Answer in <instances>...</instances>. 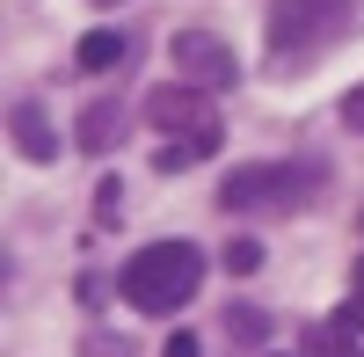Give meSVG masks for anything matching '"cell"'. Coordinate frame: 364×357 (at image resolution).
<instances>
[{
    "mask_svg": "<svg viewBox=\"0 0 364 357\" xmlns=\"http://www.w3.org/2000/svg\"><path fill=\"white\" fill-rule=\"evenodd\" d=\"M197 284H204V248L197 241H154V248H139L124 262V277H117L124 307H139V314H182L197 299Z\"/></svg>",
    "mask_w": 364,
    "mask_h": 357,
    "instance_id": "6da1fadb",
    "label": "cell"
},
{
    "mask_svg": "<svg viewBox=\"0 0 364 357\" xmlns=\"http://www.w3.org/2000/svg\"><path fill=\"white\" fill-rule=\"evenodd\" d=\"M328 190V161H255L219 183V212H306Z\"/></svg>",
    "mask_w": 364,
    "mask_h": 357,
    "instance_id": "7a4b0ae2",
    "label": "cell"
},
{
    "mask_svg": "<svg viewBox=\"0 0 364 357\" xmlns=\"http://www.w3.org/2000/svg\"><path fill=\"white\" fill-rule=\"evenodd\" d=\"M350 15H357V0H269L262 29H269V51L277 58H306L321 44H336L350 29Z\"/></svg>",
    "mask_w": 364,
    "mask_h": 357,
    "instance_id": "3957f363",
    "label": "cell"
},
{
    "mask_svg": "<svg viewBox=\"0 0 364 357\" xmlns=\"http://www.w3.org/2000/svg\"><path fill=\"white\" fill-rule=\"evenodd\" d=\"M168 51H175V66H182V80H190V87H211V95H219V87L240 80V58L211 37V29H175Z\"/></svg>",
    "mask_w": 364,
    "mask_h": 357,
    "instance_id": "277c9868",
    "label": "cell"
},
{
    "mask_svg": "<svg viewBox=\"0 0 364 357\" xmlns=\"http://www.w3.org/2000/svg\"><path fill=\"white\" fill-rule=\"evenodd\" d=\"M211 87H146V124H161V132H182V139H197V132H211L219 117H211Z\"/></svg>",
    "mask_w": 364,
    "mask_h": 357,
    "instance_id": "5b68a950",
    "label": "cell"
},
{
    "mask_svg": "<svg viewBox=\"0 0 364 357\" xmlns=\"http://www.w3.org/2000/svg\"><path fill=\"white\" fill-rule=\"evenodd\" d=\"M132 139V102H87L80 110V154H117Z\"/></svg>",
    "mask_w": 364,
    "mask_h": 357,
    "instance_id": "8992f818",
    "label": "cell"
},
{
    "mask_svg": "<svg viewBox=\"0 0 364 357\" xmlns=\"http://www.w3.org/2000/svg\"><path fill=\"white\" fill-rule=\"evenodd\" d=\"M8 139H15L37 168H44V161H58V132L44 124V110H37V102H15V110H8Z\"/></svg>",
    "mask_w": 364,
    "mask_h": 357,
    "instance_id": "52a82bcc",
    "label": "cell"
},
{
    "mask_svg": "<svg viewBox=\"0 0 364 357\" xmlns=\"http://www.w3.org/2000/svg\"><path fill=\"white\" fill-rule=\"evenodd\" d=\"M117 58H124V37H117V29H87V37L73 44V66L80 73H109Z\"/></svg>",
    "mask_w": 364,
    "mask_h": 357,
    "instance_id": "ba28073f",
    "label": "cell"
},
{
    "mask_svg": "<svg viewBox=\"0 0 364 357\" xmlns=\"http://www.w3.org/2000/svg\"><path fill=\"white\" fill-rule=\"evenodd\" d=\"M219 124H211V132H197V139H175L168 146V154H161V175H182V168H190V161H204V154H219Z\"/></svg>",
    "mask_w": 364,
    "mask_h": 357,
    "instance_id": "9c48e42d",
    "label": "cell"
},
{
    "mask_svg": "<svg viewBox=\"0 0 364 357\" xmlns=\"http://www.w3.org/2000/svg\"><path fill=\"white\" fill-rule=\"evenodd\" d=\"M226 270H233V277H255V270H262V241H248V233H240V241L226 248Z\"/></svg>",
    "mask_w": 364,
    "mask_h": 357,
    "instance_id": "30bf717a",
    "label": "cell"
},
{
    "mask_svg": "<svg viewBox=\"0 0 364 357\" xmlns=\"http://www.w3.org/2000/svg\"><path fill=\"white\" fill-rule=\"evenodd\" d=\"M226 329H233L240 343H262V336H269V321H262L255 307H226Z\"/></svg>",
    "mask_w": 364,
    "mask_h": 357,
    "instance_id": "8fae6325",
    "label": "cell"
},
{
    "mask_svg": "<svg viewBox=\"0 0 364 357\" xmlns=\"http://www.w3.org/2000/svg\"><path fill=\"white\" fill-rule=\"evenodd\" d=\"M343 124H350V132L364 139V80H357V87H350V95H343Z\"/></svg>",
    "mask_w": 364,
    "mask_h": 357,
    "instance_id": "7c38bea8",
    "label": "cell"
},
{
    "mask_svg": "<svg viewBox=\"0 0 364 357\" xmlns=\"http://www.w3.org/2000/svg\"><path fill=\"white\" fill-rule=\"evenodd\" d=\"M73 299H80L87 314H95V307H102V277H80V284H73Z\"/></svg>",
    "mask_w": 364,
    "mask_h": 357,
    "instance_id": "4fadbf2b",
    "label": "cell"
},
{
    "mask_svg": "<svg viewBox=\"0 0 364 357\" xmlns=\"http://www.w3.org/2000/svg\"><path fill=\"white\" fill-rule=\"evenodd\" d=\"M161 357H204V350H197V336H168V350H161Z\"/></svg>",
    "mask_w": 364,
    "mask_h": 357,
    "instance_id": "5bb4252c",
    "label": "cell"
},
{
    "mask_svg": "<svg viewBox=\"0 0 364 357\" xmlns=\"http://www.w3.org/2000/svg\"><path fill=\"white\" fill-rule=\"evenodd\" d=\"M321 357H364V336H350V343H336V350H321Z\"/></svg>",
    "mask_w": 364,
    "mask_h": 357,
    "instance_id": "9a60e30c",
    "label": "cell"
},
{
    "mask_svg": "<svg viewBox=\"0 0 364 357\" xmlns=\"http://www.w3.org/2000/svg\"><path fill=\"white\" fill-rule=\"evenodd\" d=\"M350 284H357V299H364V262H357V270H350Z\"/></svg>",
    "mask_w": 364,
    "mask_h": 357,
    "instance_id": "2e32d148",
    "label": "cell"
},
{
    "mask_svg": "<svg viewBox=\"0 0 364 357\" xmlns=\"http://www.w3.org/2000/svg\"><path fill=\"white\" fill-rule=\"evenodd\" d=\"M102 8H117V0H102Z\"/></svg>",
    "mask_w": 364,
    "mask_h": 357,
    "instance_id": "e0dca14e",
    "label": "cell"
}]
</instances>
